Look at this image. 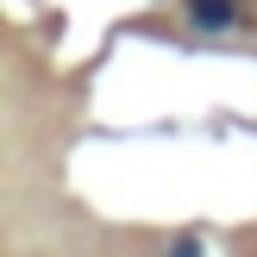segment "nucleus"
Here are the masks:
<instances>
[{
	"mask_svg": "<svg viewBox=\"0 0 257 257\" xmlns=\"http://www.w3.org/2000/svg\"><path fill=\"white\" fill-rule=\"evenodd\" d=\"M232 19H238L232 0H188V25H195V32H226Z\"/></svg>",
	"mask_w": 257,
	"mask_h": 257,
	"instance_id": "f257e3e1",
	"label": "nucleus"
},
{
	"mask_svg": "<svg viewBox=\"0 0 257 257\" xmlns=\"http://www.w3.org/2000/svg\"><path fill=\"white\" fill-rule=\"evenodd\" d=\"M170 257H201V238H176V251Z\"/></svg>",
	"mask_w": 257,
	"mask_h": 257,
	"instance_id": "f03ea898",
	"label": "nucleus"
}]
</instances>
